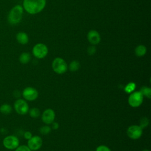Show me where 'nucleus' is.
<instances>
[{
    "label": "nucleus",
    "mask_w": 151,
    "mask_h": 151,
    "mask_svg": "<svg viewBox=\"0 0 151 151\" xmlns=\"http://www.w3.org/2000/svg\"><path fill=\"white\" fill-rule=\"evenodd\" d=\"M32 52L35 57L41 59L46 57L48 52V49L44 44L38 43L34 46Z\"/></svg>",
    "instance_id": "5"
},
{
    "label": "nucleus",
    "mask_w": 151,
    "mask_h": 151,
    "mask_svg": "<svg viewBox=\"0 0 151 151\" xmlns=\"http://www.w3.org/2000/svg\"><path fill=\"white\" fill-rule=\"evenodd\" d=\"M24 8L20 5L14 6L9 12L8 21L11 25H16L20 22L22 18Z\"/></svg>",
    "instance_id": "2"
},
{
    "label": "nucleus",
    "mask_w": 151,
    "mask_h": 151,
    "mask_svg": "<svg viewBox=\"0 0 151 151\" xmlns=\"http://www.w3.org/2000/svg\"><path fill=\"white\" fill-rule=\"evenodd\" d=\"M143 129L137 125H132L128 127L127 130V136L133 140L139 139L142 134Z\"/></svg>",
    "instance_id": "8"
},
{
    "label": "nucleus",
    "mask_w": 151,
    "mask_h": 151,
    "mask_svg": "<svg viewBox=\"0 0 151 151\" xmlns=\"http://www.w3.org/2000/svg\"><path fill=\"white\" fill-rule=\"evenodd\" d=\"M149 124V120L148 119V118H147L146 117H143L142 118H141V119L140 120L139 126L143 129L147 127Z\"/></svg>",
    "instance_id": "21"
},
{
    "label": "nucleus",
    "mask_w": 151,
    "mask_h": 151,
    "mask_svg": "<svg viewBox=\"0 0 151 151\" xmlns=\"http://www.w3.org/2000/svg\"><path fill=\"white\" fill-rule=\"evenodd\" d=\"M87 53L88 55H92L93 54H94L96 52V47L93 45L91 46H90L88 47L87 48Z\"/></svg>",
    "instance_id": "24"
},
{
    "label": "nucleus",
    "mask_w": 151,
    "mask_h": 151,
    "mask_svg": "<svg viewBox=\"0 0 151 151\" xmlns=\"http://www.w3.org/2000/svg\"><path fill=\"white\" fill-rule=\"evenodd\" d=\"M15 151H31V149L26 145H21L18 146L15 149Z\"/></svg>",
    "instance_id": "23"
},
{
    "label": "nucleus",
    "mask_w": 151,
    "mask_h": 151,
    "mask_svg": "<svg viewBox=\"0 0 151 151\" xmlns=\"http://www.w3.org/2000/svg\"><path fill=\"white\" fill-rule=\"evenodd\" d=\"M28 146L31 150L35 151L41 148L42 145V140L41 137L38 136H32L28 140Z\"/></svg>",
    "instance_id": "10"
},
{
    "label": "nucleus",
    "mask_w": 151,
    "mask_h": 151,
    "mask_svg": "<svg viewBox=\"0 0 151 151\" xmlns=\"http://www.w3.org/2000/svg\"><path fill=\"white\" fill-rule=\"evenodd\" d=\"M14 106L16 112L21 115H24L29 111V106L27 102L21 99L17 100L14 103Z\"/></svg>",
    "instance_id": "7"
},
{
    "label": "nucleus",
    "mask_w": 151,
    "mask_h": 151,
    "mask_svg": "<svg viewBox=\"0 0 151 151\" xmlns=\"http://www.w3.org/2000/svg\"><path fill=\"white\" fill-rule=\"evenodd\" d=\"M136 88V84L133 82H130L128 83L124 87V91L126 93L130 94L133 91H134Z\"/></svg>",
    "instance_id": "19"
},
{
    "label": "nucleus",
    "mask_w": 151,
    "mask_h": 151,
    "mask_svg": "<svg viewBox=\"0 0 151 151\" xmlns=\"http://www.w3.org/2000/svg\"><path fill=\"white\" fill-rule=\"evenodd\" d=\"M28 111L30 116L32 118H37L40 116V111L38 108H32Z\"/></svg>",
    "instance_id": "20"
},
{
    "label": "nucleus",
    "mask_w": 151,
    "mask_h": 151,
    "mask_svg": "<svg viewBox=\"0 0 151 151\" xmlns=\"http://www.w3.org/2000/svg\"><path fill=\"white\" fill-rule=\"evenodd\" d=\"M51 127L48 126V125H45V126H42L40 127V132L41 134H43V135H47L48 133H50V132H51Z\"/></svg>",
    "instance_id": "22"
},
{
    "label": "nucleus",
    "mask_w": 151,
    "mask_h": 151,
    "mask_svg": "<svg viewBox=\"0 0 151 151\" xmlns=\"http://www.w3.org/2000/svg\"><path fill=\"white\" fill-rule=\"evenodd\" d=\"M147 51L146 47L144 45H139L135 48L134 53L135 55L137 57H143L144 56Z\"/></svg>",
    "instance_id": "14"
},
{
    "label": "nucleus",
    "mask_w": 151,
    "mask_h": 151,
    "mask_svg": "<svg viewBox=\"0 0 151 151\" xmlns=\"http://www.w3.org/2000/svg\"><path fill=\"white\" fill-rule=\"evenodd\" d=\"M140 91L142 94V95L144 96H146L148 99H150L151 97V88L149 87L146 86H143L140 88Z\"/></svg>",
    "instance_id": "18"
},
{
    "label": "nucleus",
    "mask_w": 151,
    "mask_h": 151,
    "mask_svg": "<svg viewBox=\"0 0 151 151\" xmlns=\"http://www.w3.org/2000/svg\"><path fill=\"white\" fill-rule=\"evenodd\" d=\"M55 112L51 109H47L44 111L42 114V120L46 124H51L55 119Z\"/></svg>",
    "instance_id": "11"
},
{
    "label": "nucleus",
    "mask_w": 151,
    "mask_h": 151,
    "mask_svg": "<svg viewBox=\"0 0 151 151\" xmlns=\"http://www.w3.org/2000/svg\"><path fill=\"white\" fill-rule=\"evenodd\" d=\"M4 146L9 150L15 149L19 144V141L18 137L14 135H9L6 136L2 141Z\"/></svg>",
    "instance_id": "6"
},
{
    "label": "nucleus",
    "mask_w": 151,
    "mask_h": 151,
    "mask_svg": "<svg viewBox=\"0 0 151 151\" xmlns=\"http://www.w3.org/2000/svg\"><path fill=\"white\" fill-rule=\"evenodd\" d=\"M143 96L140 91H133L130 93L129 98L128 102L129 105L132 107H138L143 103Z\"/></svg>",
    "instance_id": "4"
},
{
    "label": "nucleus",
    "mask_w": 151,
    "mask_h": 151,
    "mask_svg": "<svg viewBox=\"0 0 151 151\" xmlns=\"http://www.w3.org/2000/svg\"><path fill=\"white\" fill-rule=\"evenodd\" d=\"M52 68L55 73L62 74L67 71L68 66L64 59L60 57H57L54 59L52 63Z\"/></svg>",
    "instance_id": "3"
},
{
    "label": "nucleus",
    "mask_w": 151,
    "mask_h": 151,
    "mask_svg": "<svg viewBox=\"0 0 151 151\" xmlns=\"http://www.w3.org/2000/svg\"><path fill=\"white\" fill-rule=\"evenodd\" d=\"M96 151H111L109 147L104 145H100L98 146L96 150Z\"/></svg>",
    "instance_id": "25"
},
{
    "label": "nucleus",
    "mask_w": 151,
    "mask_h": 151,
    "mask_svg": "<svg viewBox=\"0 0 151 151\" xmlns=\"http://www.w3.org/2000/svg\"><path fill=\"white\" fill-rule=\"evenodd\" d=\"M80 67V63L77 60H73L72 61L68 66V68L71 71H77Z\"/></svg>",
    "instance_id": "17"
},
{
    "label": "nucleus",
    "mask_w": 151,
    "mask_h": 151,
    "mask_svg": "<svg viewBox=\"0 0 151 151\" xmlns=\"http://www.w3.org/2000/svg\"><path fill=\"white\" fill-rule=\"evenodd\" d=\"M87 38L88 42L93 45L98 44L101 40L100 35L99 32L93 29L88 31V32L87 33Z\"/></svg>",
    "instance_id": "12"
},
{
    "label": "nucleus",
    "mask_w": 151,
    "mask_h": 151,
    "mask_svg": "<svg viewBox=\"0 0 151 151\" xmlns=\"http://www.w3.org/2000/svg\"><path fill=\"white\" fill-rule=\"evenodd\" d=\"M51 124H52V129H54V130H57V129H58V127H59V124H58V123H57V122H53Z\"/></svg>",
    "instance_id": "27"
},
{
    "label": "nucleus",
    "mask_w": 151,
    "mask_h": 151,
    "mask_svg": "<svg viewBox=\"0 0 151 151\" xmlns=\"http://www.w3.org/2000/svg\"><path fill=\"white\" fill-rule=\"evenodd\" d=\"M16 39L19 44L22 45L27 44L29 41L28 36L25 32H18L16 35Z\"/></svg>",
    "instance_id": "13"
},
{
    "label": "nucleus",
    "mask_w": 151,
    "mask_h": 151,
    "mask_svg": "<svg viewBox=\"0 0 151 151\" xmlns=\"http://www.w3.org/2000/svg\"><path fill=\"white\" fill-rule=\"evenodd\" d=\"M19 62L22 64H27L31 60V55H30V54L28 53V52H22L19 55Z\"/></svg>",
    "instance_id": "15"
},
{
    "label": "nucleus",
    "mask_w": 151,
    "mask_h": 151,
    "mask_svg": "<svg viewBox=\"0 0 151 151\" xmlns=\"http://www.w3.org/2000/svg\"><path fill=\"white\" fill-rule=\"evenodd\" d=\"M142 151H150V150H147V149H144V150H143Z\"/></svg>",
    "instance_id": "28"
},
{
    "label": "nucleus",
    "mask_w": 151,
    "mask_h": 151,
    "mask_svg": "<svg viewBox=\"0 0 151 151\" xmlns=\"http://www.w3.org/2000/svg\"><path fill=\"white\" fill-rule=\"evenodd\" d=\"M23 8L30 14H37L41 12L45 6L46 0H24Z\"/></svg>",
    "instance_id": "1"
},
{
    "label": "nucleus",
    "mask_w": 151,
    "mask_h": 151,
    "mask_svg": "<svg viewBox=\"0 0 151 151\" xmlns=\"http://www.w3.org/2000/svg\"><path fill=\"white\" fill-rule=\"evenodd\" d=\"M12 107L9 104H3L0 106V111L2 114H8L11 113L12 111Z\"/></svg>",
    "instance_id": "16"
},
{
    "label": "nucleus",
    "mask_w": 151,
    "mask_h": 151,
    "mask_svg": "<svg viewBox=\"0 0 151 151\" xmlns=\"http://www.w3.org/2000/svg\"><path fill=\"white\" fill-rule=\"evenodd\" d=\"M32 136V133L29 132V131H27L25 132L24 133V137L25 139H27V140H29L31 137Z\"/></svg>",
    "instance_id": "26"
},
{
    "label": "nucleus",
    "mask_w": 151,
    "mask_h": 151,
    "mask_svg": "<svg viewBox=\"0 0 151 151\" xmlns=\"http://www.w3.org/2000/svg\"><path fill=\"white\" fill-rule=\"evenodd\" d=\"M22 95L26 100L33 101L37 99L38 96V92L34 87H27L22 91Z\"/></svg>",
    "instance_id": "9"
}]
</instances>
